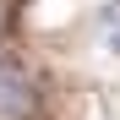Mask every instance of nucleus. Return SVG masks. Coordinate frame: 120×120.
Returning <instances> with one entry per match:
<instances>
[{
	"instance_id": "1",
	"label": "nucleus",
	"mask_w": 120,
	"mask_h": 120,
	"mask_svg": "<svg viewBox=\"0 0 120 120\" xmlns=\"http://www.w3.org/2000/svg\"><path fill=\"white\" fill-rule=\"evenodd\" d=\"M22 104H27V82L16 76V66H11V60L0 55V109H6V115H16Z\"/></svg>"
},
{
	"instance_id": "2",
	"label": "nucleus",
	"mask_w": 120,
	"mask_h": 120,
	"mask_svg": "<svg viewBox=\"0 0 120 120\" xmlns=\"http://www.w3.org/2000/svg\"><path fill=\"white\" fill-rule=\"evenodd\" d=\"M115 55H120V33H115Z\"/></svg>"
}]
</instances>
